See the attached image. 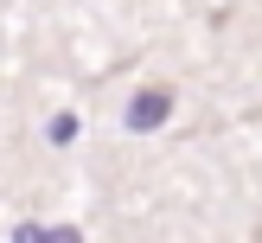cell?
Masks as SVG:
<instances>
[{
	"mask_svg": "<svg viewBox=\"0 0 262 243\" xmlns=\"http://www.w3.org/2000/svg\"><path fill=\"white\" fill-rule=\"evenodd\" d=\"M166 109H173V102H166L160 90H147V96H135V109H128V122H135V128H154V122H166Z\"/></svg>",
	"mask_w": 262,
	"mask_h": 243,
	"instance_id": "obj_1",
	"label": "cell"
}]
</instances>
